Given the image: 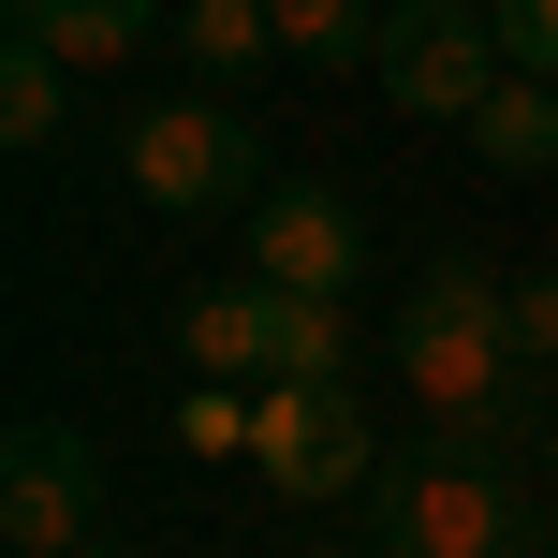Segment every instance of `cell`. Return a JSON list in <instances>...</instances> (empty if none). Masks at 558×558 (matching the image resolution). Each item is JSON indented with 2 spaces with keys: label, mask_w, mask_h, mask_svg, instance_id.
Here are the masks:
<instances>
[{
  "label": "cell",
  "mask_w": 558,
  "mask_h": 558,
  "mask_svg": "<svg viewBox=\"0 0 558 558\" xmlns=\"http://www.w3.org/2000/svg\"><path fill=\"white\" fill-rule=\"evenodd\" d=\"M397 383H412V412L441 426V441H471V456L558 441L530 353H514V279H485V265H426L412 279V308H397Z\"/></svg>",
  "instance_id": "6da1fadb"
},
{
  "label": "cell",
  "mask_w": 558,
  "mask_h": 558,
  "mask_svg": "<svg viewBox=\"0 0 558 558\" xmlns=\"http://www.w3.org/2000/svg\"><path fill=\"white\" fill-rule=\"evenodd\" d=\"M367 558H530V485L514 456L426 441L412 471L367 485Z\"/></svg>",
  "instance_id": "7a4b0ae2"
},
{
  "label": "cell",
  "mask_w": 558,
  "mask_h": 558,
  "mask_svg": "<svg viewBox=\"0 0 558 558\" xmlns=\"http://www.w3.org/2000/svg\"><path fill=\"white\" fill-rule=\"evenodd\" d=\"M118 177H133V206H162V221H206V206L251 221L265 206V162H251V118L235 104H147L133 133H118Z\"/></svg>",
  "instance_id": "3957f363"
},
{
  "label": "cell",
  "mask_w": 558,
  "mask_h": 558,
  "mask_svg": "<svg viewBox=\"0 0 558 558\" xmlns=\"http://www.w3.org/2000/svg\"><path fill=\"white\" fill-rule=\"evenodd\" d=\"M500 15L485 0H397L383 15V104L397 118H485V88H500Z\"/></svg>",
  "instance_id": "277c9868"
},
{
  "label": "cell",
  "mask_w": 558,
  "mask_h": 558,
  "mask_svg": "<svg viewBox=\"0 0 558 558\" xmlns=\"http://www.w3.org/2000/svg\"><path fill=\"white\" fill-rule=\"evenodd\" d=\"M0 544H15V558L104 544V441H88V426H45V412H29L15 441H0Z\"/></svg>",
  "instance_id": "5b68a950"
},
{
  "label": "cell",
  "mask_w": 558,
  "mask_h": 558,
  "mask_svg": "<svg viewBox=\"0 0 558 558\" xmlns=\"http://www.w3.org/2000/svg\"><path fill=\"white\" fill-rule=\"evenodd\" d=\"M251 471L279 485V500H353L367 471V412L353 383H251Z\"/></svg>",
  "instance_id": "8992f818"
},
{
  "label": "cell",
  "mask_w": 558,
  "mask_h": 558,
  "mask_svg": "<svg viewBox=\"0 0 558 558\" xmlns=\"http://www.w3.org/2000/svg\"><path fill=\"white\" fill-rule=\"evenodd\" d=\"M353 265H367V221L324 192V177H294V192L251 206V279L265 294H353Z\"/></svg>",
  "instance_id": "52a82bcc"
},
{
  "label": "cell",
  "mask_w": 558,
  "mask_h": 558,
  "mask_svg": "<svg viewBox=\"0 0 558 558\" xmlns=\"http://www.w3.org/2000/svg\"><path fill=\"white\" fill-rule=\"evenodd\" d=\"M162 29V0H15V45H45L59 74H118Z\"/></svg>",
  "instance_id": "ba28073f"
},
{
  "label": "cell",
  "mask_w": 558,
  "mask_h": 558,
  "mask_svg": "<svg viewBox=\"0 0 558 558\" xmlns=\"http://www.w3.org/2000/svg\"><path fill=\"white\" fill-rule=\"evenodd\" d=\"M265 324H279V294H265V279H221V294H192V308H177V353H192V383H265Z\"/></svg>",
  "instance_id": "9c48e42d"
},
{
  "label": "cell",
  "mask_w": 558,
  "mask_h": 558,
  "mask_svg": "<svg viewBox=\"0 0 558 558\" xmlns=\"http://www.w3.org/2000/svg\"><path fill=\"white\" fill-rule=\"evenodd\" d=\"M471 147H485V177H558V74H500Z\"/></svg>",
  "instance_id": "30bf717a"
},
{
  "label": "cell",
  "mask_w": 558,
  "mask_h": 558,
  "mask_svg": "<svg viewBox=\"0 0 558 558\" xmlns=\"http://www.w3.org/2000/svg\"><path fill=\"white\" fill-rule=\"evenodd\" d=\"M177 59H192L206 88H235V74L279 59V15H265V0H177Z\"/></svg>",
  "instance_id": "8fae6325"
},
{
  "label": "cell",
  "mask_w": 558,
  "mask_h": 558,
  "mask_svg": "<svg viewBox=\"0 0 558 558\" xmlns=\"http://www.w3.org/2000/svg\"><path fill=\"white\" fill-rule=\"evenodd\" d=\"M338 367H353L338 294H279V324H265V383H338Z\"/></svg>",
  "instance_id": "7c38bea8"
},
{
  "label": "cell",
  "mask_w": 558,
  "mask_h": 558,
  "mask_svg": "<svg viewBox=\"0 0 558 558\" xmlns=\"http://www.w3.org/2000/svg\"><path fill=\"white\" fill-rule=\"evenodd\" d=\"M59 118H74V74H59L45 45H0V133H15V147H59Z\"/></svg>",
  "instance_id": "4fadbf2b"
},
{
  "label": "cell",
  "mask_w": 558,
  "mask_h": 558,
  "mask_svg": "<svg viewBox=\"0 0 558 558\" xmlns=\"http://www.w3.org/2000/svg\"><path fill=\"white\" fill-rule=\"evenodd\" d=\"M265 15H279L294 59H383V15L367 0H265Z\"/></svg>",
  "instance_id": "5bb4252c"
},
{
  "label": "cell",
  "mask_w": 558,
  "mask_h": 558,
  "mask_svg": "<svg viewBox=\"0 0 558 558\" xmlns=\"http://www.w3.org/2000/svg\"><path fill=\"white\" fill-rule=\"evenodd\" d=\"M177 441L192 456H251V383H192L177 397Z\"/></svg>",
  "instance_id": "9a60e30c"
},
{
  "label": "cell",
  "mask_w": 558,
  "mask_h": 558,
  "mask_svg": "<svg viewBox=\"0 0 558 558\" xmlns=\"http://www.w3.org/2000/svg\"><path fill=\"white\" fill-rule=\"evenodd\" d=\"M500 15V59L514 74H558V0H485Z\"/></svg>",
  "instance_id": "2e32d148"
},
{
  "label": "cell",
  "mask_w": 558,
  "mask_h": 558,
  "mask_svg": "<svg viewBox=\"0 0 558 558\" xmlns=\"http://www.w3.org/2000/svg\"><path fill=\"white\" fill-rule=\"evenodd\" d=\"M514 353H530V383L558 367V279H514Z\"/></svg>",
  "instance_id": "e0dca14e"
},
{
  "label": "cell",
  "mask_w": 558,
  "mask_h": 558,
  "mask_svg": "<svg viewBox=\"0 0 558 558\" xmlns=\"http://www.w3.org/2000/svg\"><path fill=\"white\" fill-rule=\"evenodd\" d=\"M544 485H558V441H544Z\"/></svg>",
  "instance_id": "ac0fdd59"
},
{
  "label": "cell",
  "mask_w": 558,
  "mask_h": 558,
  "mask_svg": "<svg viewBox=\"0 0 558 558\" xmlns=\"http://www.w3.org/2000/svg\"><path fill=\"white\" fill-rule=\"evenodd\" d=\"M74 558H118V544H74Z\"/></svg>",
  "instance_id": "d6986e66"
}]
</instances>
